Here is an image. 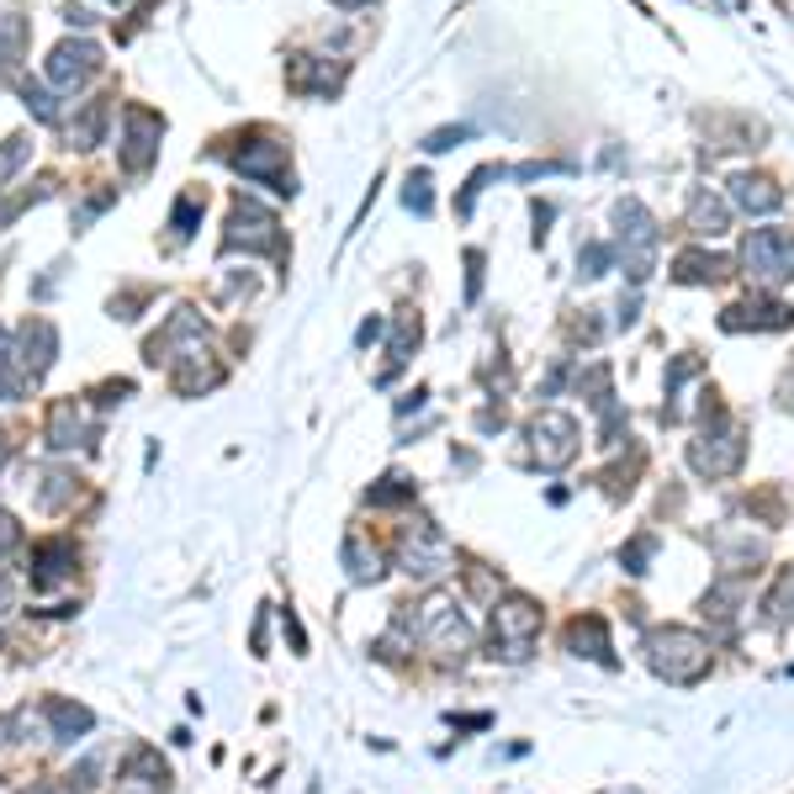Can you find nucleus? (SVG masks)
Listing matches in <instances>:
<instances>
[{"label": "nucleus", "instance_id": "obj_1", "mask_svg": "<svg viewBox=\"0 0 794 794\" xmlns=\"http://www.w3.org/2000/svg\"><path fill=\"white\" fill-rule=\"evenodd\" d=\"M159 360L170 366L175 392H186V398H197V392H208V387L223 381V366L212 360L208 329H202L197 312H175L170 329L159 340H149V366H159Z\"/></svg>", "mask_w": 794, "mask_h": 794}, {"label": "nucleus", "instance_id": "obj_2", "mask_svg": "<svg viewBox=\"0 0 794 794\" xmlns=\"http://www.w3.org/2000/svg\"><path fill=\"white\" fill-rule=\"evenodd\" d=\"M647 662L667 684H699L710 673V641L689 625H656L647 636Z\"/></svg>", "mask_w": 794, "mask_h": 794}, {"label": "nucleus", "instance_id": "obj_3", "mask_svg": "<svg viewBox=\"0 0 794 794\" xmlns=\"http://www.w3.org/2000/svg\"><path fill=\"white\" fill-rule=\"evenodd\" d=\"M398 561H403V572H408L414 583H440L450 567H455V552H450L446 530H440L435 519H414V524L403 530V552H398Z\"/></svg>", "mask_w": 794, "mask_h": 794}, {"label": "nucleus", "instance_id": "obj_4", "mask_svg": "<svg viewBox=\"0 0 794 794\" xmlns=\"http://www.w3.org/2000/svg\"><path fill=\"white\" fill-rule=\"evenodd\" d=\"M541 641V604L524 599V593H509L493 604V647L509 656V662H524Z\"/></svg>", "mask_w": 794, "mask_h": 794}, {"label": "nucleus", "instance_id": "obj_5", "mask_svg": "<svg viewBox=\"0 0 794 794\" xmlns=\"http://www.w3.org/2000/svg\"><path fill=\"white\" fill-rule=\"evenodd\" d=\"M742 265L758 286H784L794 281V234L790 228H752L742 244Z\"/></svg>", "mask_w": 794, "mask_h": 794}, {"label": "nucleus", "instance_id": "obj_6", "mask_svg": "<svg viewBox=\"0 0 794 794\" xmlns=\"http://www.w3.org/2000/svg\"><path fill=\"white\" fill-rule=\"evenodd\" d=\"M223 249H228V254H234V249H244V254H276V249H281L276 212L260 208L254 197H239V202H234V212H228Z\"/></svg>", "mask_w": 794, "mask_h": 794}, {"label": "nucleus", "instance_id": "obj_7", "mask_svg": "<svg viewBox=\"0 0 794 794\" xmlns=\"http://www.w3.org/2000/svg\"><path fill=\"white\" fill-rule=\"evenodd\" d=\"M418 641L435 656H446V662H461L472 652V625H466V615L450 599H429L424 615H418Z\"/></svg>", "mask_w": 794, "mask_h": 794}, {"label": "nucleus", "instance_id": "obj_8", "mask_svg": "<svg viewBox=\"0 0 794 794\" xmlns=\"http://www.w3.org/2000/svg\"><path fill=\"white\" fill-rule=\"evenodd\" d=\"M742 455H747L742 429H736L725 414H715V429H704V435L689 446V466L699 477H731V472L742 466Z\"/></svg>", "mask_w": 794, "mask_h": 794}, {"label": "nucleus", "instance_id": "obj_9", "mask_svg": "<svg viewBox=\"0 0 794 794\" xmlns=\"http://www.w3.org/2000/svg\"><path fill=\"white\" fill-rule=\"evenodd\" d=\"M530 455H535V466H567L572 455H578V418L561 414V408H546V414H535L530 424Z\"/></svg>", "mask_w": 794, "mask_h": 794}, {"label": "nucleus", "instance_id": "obj_10", "mask_svg": "<svg viewBox=\"0 0 794 794\" xmlns=\"http://www.w3.org/2000/svg\"><path fill=\"white\" fill-rule=\"evenodd\" d=\"M615 223H620V249H625V265H630V281H647V265H652V249H656V217L636 197L615 208Z\"/></svg>", "mask_w": 794, "mask_h": 794}, {"label": "nucleus", "instance_id": "obj_11", "mask_svg": "<svg viewBox=\"0 0 794 794\" xmlns=\"http://www.w3.org/2000/svg\"><path fill=\"white\" fill-rule=\"evenodd\" d=\"M159 139H165V122L154 117V111H143V106H128L122 111V170L128 175H143L154 159H159Z\"/></svg>", "mask_w": 794, "mask_h": 794}, {"label": "nucleus", "instance_id": "obj_12", "mask_svg": "<svg viewBox=\"0 0 794 794\" xmlns=\"http://www.w3.org/2000/svg\"><path fill=\"white\" fill-rule=\"evenodd\" d=\"M234 170H239L244 180H260V186L281 191V197L297 191V186H292V170H286V143H276V139L244 143L239 154H234Z\"/></svg>", "mask_w": 794, "mask_h": 794}, {"label": "nucleus", "instance_id": "obj_13", "mask_svg": "<svg viewBox=\"0 0 794 794\" xmlns=\"http://www.w3.org/2000/svg\"><path fill=\"white\" fill-rule=\"evenodd\" d=\"M96 70H102V48H96V43H85V37H70V43H59V48L48 54V80H54L59 91L85 85Z\"/></svg>", "mask_w": 794, "mask_h": 794}, {"label": "nucleus", "instance_id": "obj_14", "mask_svg": "<svg viewBox=\"0 0 794 794\" xmlns=\"http://www.w3.org/2000/svg\"><path fill=\"white\" fill-rule=\"evenodd\" d=\"M48 446L54 450H91L96 446V418L85 403H54V414H48Z\"/></svg>", "mask_w": 794, "mask_h": 794}, {"label": "nucleus", "instance_id": "obj_15", "mask_svg": "<svg viewBox=\"0 0 794 794\" xmlns=\"http://www.w3.org/2000/svg\"><path fill=\"white\" fill-rule=\"evenodd\" d=\"M16 349H22V366H27V377H48V366H54V355H59V329L48 323V318H27L22 323V334H16Z\"/></svg>", "mask_w": 794, "mask_h": 794}, {"label": "nucleus", "instance_id": "obj_16", "mask_svg": "<svg viewBox=\"0 0 794 794\" xmlns=\"http://www.w3.org/2000/svg\"><path fill=\"white\" fill-rule=\"evenodd\" d=\"M27 493H33V509L37 514H59L64 503H74V483L70 472H59V466H33V477H27Z\"/></svg>", "mask_w": 794, "mask_h": 794}, {"label": "nucleus", "instance_id": "obj_17", "mask_svg": "<svg viewBox=\"0 0 794 794\" xmlns=\"http://www.w3.org/2000/svg\"><path fill=\"white\" fill-rule=\"evenodd\" d=\"M74 561H80L74 541H43V546H33V588L70 583V578H74Z\"/></svg>", "mask_w": 794, "mask_h": 794}, {"label": "nucleus", "instance_id": "obj_18", "mask_svg": "<svg viewBox=\"0 0 794 794\" xmlns=\"http://www.w3.org/2000/svg\"><path fill=\"white\" fill-rule=\"evenodd\" d=\"M165 784H170V773L149 747H139L117 773V794H165Z\"/></svg>", "mask_w": 794, "mask_h": 794}, {"label": "nucleus", "instance_id": "obj_19", "mask_svg": "<svg viewBox=\"0 0 794 794\" xmlns=\"http://www.w3.org/2000/svg\"><path fill=\"white\" fill-rule=\"evenodd\" d=\"M794 312L784 303H773V297H752V303H742V308H725L721 329H790Z\"/></svg>", "mask_w": 794, "mask_h": 794}, {"label": "nucleus", "instance_id": "obj_20", "mask_svg": "<svg viewBox=\"0 0 794 794\" xmlns=\"http://www.w3.org/2000/svg\"><path fill=\"white\" fill-rule=\"evenodd\" d=\"M43 721H48V736H54V742H80V736L96 725V715H91L85 704H74V699H48V704H43Z\"/></svg>", "mask_w": 794, "mask_h": 794}, {"label": "nucleus", "instance_id": "obj_21", "mask_svg": "<svg viewBox=\"0 0 794 794\" xmlns=\"http://www.w3.org/2000/svg\"><path fill=\"white\" fill-rule=\"evenodd\" d=\"M689 228H694V239H721V234H731V208H725L710 186L689 202Z\"/></svg>", "mask_w": 794, "mask_h": 794}, {"label": "nucleus", "instance_id": "obj_22", "mask_svg": "<svg viewBox=\"0 0 794 794\" xmlns=\"http://www.w3.org/2000/svg\"><path fill=\"white\" fill-rule=\"evenodd\" d=\"M731 202L742 212H773L784 202V191H779L768 175H736V180H731Z\"/></svg>", "mask_w": 794, "mask_h": 794}, {"label": "nucleus", "instance_id": "obj_23", "mask_svg": "<svg viewBox=\"0 0 794 794\" xmlns=\"http://www.w3.org/2000/svg\"><path fill=\"white\" fill-rule=\"evenodd\" d=\"M567 647L578 656H593V662H604V667H615V656H609V630L599 615H583V620H572L567 630Z\"/></svg>", "mask_w": 794, "mask_h": 794}, {"label": "nucleus", "instance_id": "obj_24", "mask_svg": "<svg viewBox=\"0 0 794 794\" xmlns=\"http://www.w3.org/2000/svg\"><path fill=\"white\" fill-rule=\"evenodd\" d=\"M27 366H22V349H16V340L0 329V398H22L27 392Z\"/></svg>", "mask_w": 794, "mask_h": 794}, {"label": "nucleus", "instance_id": "obj_25", "mask_svg": "<svg viewBox=\"0 0 794 794\" xmlns=\"http://www.w3.org/2000/svg\"><path fill=\"white\" fill-rule=\"evenodd\" d=\"M345 567H349V578H355V583H377L381 578V556H377V546H371V552H366V535H360V530H349L345 535Z\"/></svg>", "mask_w": 794, "mask_h": 794}, {"label": "nucleus", "instance_id": "obj_26", "mask_svg": "<svg viewBox=\"0 0 794 794\" xmlns=\"http://www.w3.org/2000/svg\"><path fill=\"white\" fill-rule=\"evenodd\" d=\"M731 265H725L721 254H704V249H689V254H678V265H673V276L689 281V286H704V281H721Z\"/></svg>", "mask_w": 794, "mask_h": 794}, {"label": "nucleus", "instance_id": "obj_27", "mask_svg": "<svg viewBox=\"0 0 794 794\" xmlns=\"http://www.w3.org/2000/svg\"><path fill=\"white\" fill-rule=\"evenodd\" d=\"M106 117H111V102H106V96L85 106V111H80V122L70 128V143H74V149H96V143H102Z\"/></svg>", "mask_w": 794, "mask_h": 794}, {"label": "nucleus", "instance_id": "obj_28", "mask_svg": "<svg viewBox=\"0 0 794 794\" xmlns=\"http://www.w3.org/2000/svg\"><path fill=\"white\" fill-rule=\"evenodd\" d=\"M414 345H418V318H414V312H403V318H398V329H392V345H387V371H381V381H387L398 366H403V360H408V349H414Z\"/></svg>", "mask_w": 794, "mask_h": 794}, {"label": "nucleus", "instance_id": "obj_29", "mask_svg": "<svg viewBox=\"0 0 794 794\" xmlns=\"http://www.w3.org/2000/svg\"><path fill=\"white\" fill-rule=\"evenodd\" d=\"M27 48V22L22 16H0V70H11Z\"/></svg>", "mask_w": 794, "mask_h": 794}, {"label": "nucleus", "instance_id": "obj_30", "mask_svg": "<svg viewBox=\"0 0 794 794\" xmlns=\"http://www.w3.org/2000/svg\"><path fill=\"white\" fill-rule=\"evenodd\" d=\"M768 615H773V620H794V567L779 572V583L768 593Z\"/></svg>", "mask_w": 794, "mask_h": 794}, {"label": "nucleus", "instance_id": "obj_31", "mask_svg": "<svg viewBox=\"0 0 794 794\" xmlns=\"http://www.w3.org/2000/svg\"><path fill=\"white\" fill-rule=\"evenodd\" d=\"M366 498H371V509H392V503H408V498H414V483H403V477H381V487H371Z\"/></svg>", "mask_w": 794, "mask_h": 794}, {"label": "nucleus", "instance_id": "obj_32", "mask_svg": "<svg viewBox=\"0 0 794 794\" xmlns=\"http://www.w3.org/2000/svg\"><path fill=\"white\" fill-rule=\"evenodd\" d=\"M27 159H33V143H27V139H5V143H0V186L22 170Z\"/></svg>", "mask_w": 794, "mask_h": 794}, {"label": "nucleus", "instance_id": "obj_33", "mask_svg": "<svg viewBox=\"0 0 794 794\" xmlns=\"http://www.w3.org/2000/svg\"><path fill=\"white\" fill-rule=\"evenodd\" d=\"M197 217H202V197H180L170 212V228H175V239H191L197 234Z\"/></svg>", "mask_w": 794, "mask_h": 794}, {"label": "nucleus", "instance_id": "obj_34", "mask_svg": "<svg viewBox=\"0 0 794 794\" xmlns=\"http://www.w3.org/2000/svg\"><path fill=\"white\" fill-rule=\"evenodd\" d=\"M22 102H27V111H33L37 122H59V102H54L43 85H33V80H27V85H22Z\"/></svg>", "mask_w": 794, "mask_h": 794}, {"label": "nucleus", "instance_id": "obj_35", "mask_svg": "<svg viewBox=\"0 0 794 794\" xmlns=\"http://www.w3.org/2000/svg\"><path fill=\"white\" fill-rule=\"evenodd\" d=\"M403 208H408V212H418V217H424V212L435 208V191H429V175H408V191H403Z\"/></svg>", "mask_w": 794, "mask_h": 794}, {"label": "nucleus", "instance_id": "obj_36", "mask_svg": "<svg viewBox=\"0 0 794 794\" xmlns=\"http://www.w3.org/2000/svg\"><path fill=\"white\" fill-rule=\"evenodd\" d=\"M111 202H117V191H111V186H106V191H96V197H85V208L74 212V228H91V223H96Z\"/></svg>", "mask_w": 794, "mask_h": 794}, {"label": "nucleus", "instance_id": "obj_37", "mask_svg": "<svg viewBox=\"0 0 794 794\" xmlns=\"http://www.w3.org/2000/svg\"><path fill=\"white\" fill-rule=\"evenodd\" d=\"M656 552V541L652 535H641V541H630V546H625L620 552V561H625V572H647V556Z\"/></svg>", "mask_w": 794, "mask_h": 794}, {"label": "nucleus", "instance_id": "obj_38", "mask_svg": "<svg viewBox=\"0 0 794 794\" xmlns=\"http://www.w3.org/2000/svg\"><path fill=\"white\" fill-rule=\"evenodd\" d=\"M493 175H498V165H483V170H477V175H472V180H466V191H461V202H455V212H461V217L472 212V202L483 197V186H487V180H493Z\"/></svg>", "mask_w": 794, "mask_h": 794}, {"label": "nucleus", "instance_id": "obj_39", "mask_svg": "<svg viewBox=\"0 0 794 794\" xmlns=\"http://www.w3.org/2000/svg\"><path fill=\"white\" fill-rule=\"evenodd\" d=\"M609 260H615V254H609L604 244H588L583 254H578V265H583V276H604V271H609Z\"/></svg>", "mask_w": 794, "mask_h": 794}, {"label": "nucleus", "instance_id": "obj_40", "mask_svg": "<svg viewBox=\"0 0 794 794\" xmlns=\"http://www.w3.org/2000/svg\"><path fill=\"white\" fill-rule=\"evenodd\" d=\"M16 546H22V524H16V514L0 509V556H11Z\"/></svg>", "mask_w": 794, "mask_h": 794}, {"label": "nucleus", "instance_id": "obj_41", "mask_svg": "<svg viewBox=\"0 0 794 794\" xmlns=\"http://www.w3.org/2000/svg\"><path fill=\"white\" fill-rule=\"evenodd\" d=\"M461 139H466V128H440V133H429L424 149H429V154H446V149H455Z\"/></svg>", "mask_w": 794, "mask_h": 794}, {"label": "nucleus", "instance_id": "obj_42", "mask_svg": "<svg viewBox=\"0 0 794 794\" xmlns=\"http://www.w3.org/2000/svg\"><path fill=\"white\" fill-rule=\"evenodd\" d=\"M477 286H483V254L472 249L466 254V297H477Z\"/></svg>", "mask_w": 794, "mask_h": 794}, {"label": "nucleus", "instance_id": "obj_43", "mask_svg": "<svg viewBox=\"0 0 794 794\" xmlns=\"http://www.w3.org/2000/svg\"><path fill=\"white\" fill-rule=\"evenodd\" d=\"M381 340V318H366V323H360V334H355V345L366 349V345H377Z\"/></svg>", "mask_w": 794, "mask_h": 794}, {"label": "nucleus", "instance_id": "obj_44", "mask_svg": "<svg viewBox=\"0 0 794 794\" xmlns=\"http://www.w3.org/2000/svg\"><path fill=\"white\" fill-rule=\"evenodd\" d=\"M11 609H16V583H11V578H0V620H5Z\"/></svg>", "mask_w": 794, "mask_h": 794}, {"label": "nucleus", "instance_id": "obj_45", "mask_svg": "<svg viewBox=\"0 0 794 794\" xmlns=\"http://www.w3.org/2000/svg\"><path fill=\"white\" fill-rule=\"evenodd\" d=\"M779 403H784V408H790V414H794V371H790V377H784V387H779Z\"/></svg>", "mask_w": 794, "mask_h": 794}, {"label": "nucleus", "instance_id": "obj_46", "mask_svg": "<svg viewBox=\"0 0 794 794\" xmlns=\"http://www.w3.org/2000/svg\"><path fill=\"white\" fill-rule=\"evenodd\" d=\"M22 794H74L70 784H33V790H22Z\"/></svg>", "mask_w": 794, "mask_h": 794}, {"label": "nucleus", "instance_id": "obj_47", "mask_svg": "<svg viewBox=\"0 0 794 794\" xmlns=\"http://www.w3.org/2000/svg\"><path fill=\"white\" fill-rule=\"evenodd\" d=\"M91 22H96L91 11H80V5H70V27H91Z\"/></svg>", "mask_w": 794, "mask_h": 794}, {"label": "nucleus", "instance_id": "obj_48", "mask_svg": "<svg viewBox=\"0 0 794 794\" xmlns=\"http://www.w3.org/2000/svg\"><path fill=\"white\" fill-rule=\"evenodd\" d=\"M334 5H366V0H334Z\"/></svg>", "mask_w": 794, "mask_h": 794}, {"label": "nucleus", "instance_id": "obj_49", "mask_svg": "<svg viewBox=\"0 0 794 794\" xmlns=\"http://www.w3.org/2000/svg\"><path fill=\"white\" fill-rule=\"evenodd\" d=\"M111 5H128V0H111Z\"/></svg>", "mask_w": 794, "mask_h": 794}]
</instances>
